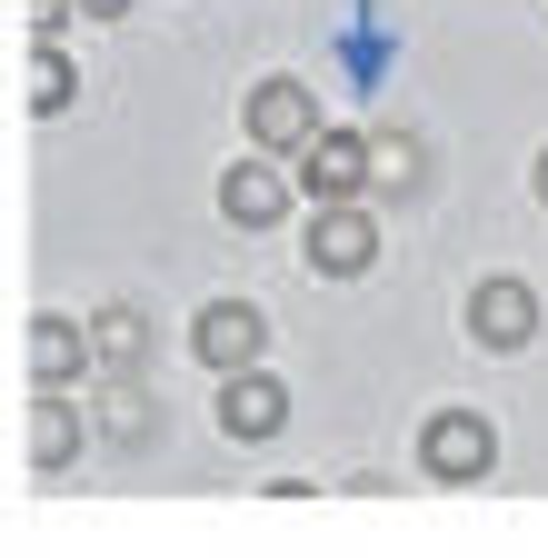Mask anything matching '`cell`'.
Segmentation results:
<instances>
[{
  "label": "cell",
  "instance_id": "7c38bea8",
  "mask_svg": "<svg viewBox=\"0 0 548 558\" xmlns=\"http://www.w3.org/2000/svg\"><path fill=\"white\" fill-rule=\"evenodd\" d=\"M71 459H81V409H71V389H40V409H31V469L60 478Z\"/></svg>",
  "mask_w": 548,
  "mask_h": 558
},
{
  "label": "cell",
  "instance_id": "8992f818",
  "mask_svg": "<svg viewBox=\"0 0 548 558\" xmlns=\"http://www.w3.org/2000/svg\"><path fill=\"white\" fill-rule=\"evenodd\" d=\"M319 130V100H309V81H259L249 90V140L269 160H300V140Z\"/></svg>",
  "mask_w": 548,
  "mask_h": 558
},
{
  "label": "cell",
  "instance_id": "2e32d148",
  "mask_svg": "<svg viewBox=\"0 0 548 558\" xmlns=\"http://www.w3.org/2000/svg\"><path fill=\"white\" fill-rule=\"evenodd\" d=\"M528 190H538V199H548V150H538V170H528Z\"/></svg>",
  "mask_w": 548,
  "mask_h": 558
},
{
  "label": "cell",
  "instance_id": "9a60e30c",
  "mask_svg": "<svg viewBox=\"0 0 548 558\" xmlns=\"http://www.w3.org/2000/svg\"><path fill=\"white\" fill-rule=\"evenodd\" d=\"M71 11H81V21H120V11H130V0H71Z\"/></svg>",
  "mask_w": 548,
  "mask_h": 558
},
{
  "label": "cell",
  "instance_id": "7a4b0ae2",
  "mask_svg": "<svg viewBox=\"0 0 548 558\" xmlns=\"http://www.w3.org/2000/svg\"><path fill=\"white\" fill-rule=\"evenodd\" d=\"M300 190L309 199H369V130H309L300 140Z\"/></svg>",
  "mask_w": 548,
  "mask_h": 558
},
{
  "label": "cell",
  "instance_id": "30bf717a",
  "mask_svg": "<svg viewBox=\"0 0 548 558\" xmlns=\"http://www.w3.org/2000/svg\"><path fill=\"white\" fill-rule=\"evenodd\" d=\"M369 190L419 199V190H429V140H419V130H369Z\"/></svg>",
  "mask_w": 548,
  "mask_h": 558
},
{
  "label": "cell",
  "instance_id": "52a82bcc",
  "mask_svg": "<svg viewBox=\"0 0 548 558\" xmlns=\"http://www.w3.org/2000/svg\"><path fill=\"white\" fill-rule=\"evenodd\" d=\"M190 349H199L210 369H249L259 349H269V319H259L249 300H210V310L190 319Z\"/></svg>",
  "mask_w": 548,
  "mask_h": 558
},
{
  "label": "cell",
  "instance_id": "6da1fadb",
  "mask_svg": "<svg viewBox=\"0 0 548 558\" xmlns=\"http://www.w3.org/2000/svg\"><path fill=\"white\" fill-rule=\"evenodd\" d=\"M419 469H429L439 488L489 478V469H499V418H478V409H439L429 429H419Z\"/></svg>",
  "mask_w": 548,
  "mask_h": 558
},
{
  "label": "cell",
  "instance_id": "ba28073f",
  "mask_svg": "<svg viewBox=\"0 0 548 558\" xmlns=\"http://www.w3.org/2000/svg\"><path fill=\"white\" fill-rule=\"evenodd\" d=\"M220 209H230L240 230H269V220L290 209V180L269 170V150H259V160H230V170H220Z\"/></svg>",
  "mask_w": 548,
  "mask_h": 558
},
{
  "label": "cell",
  "instance_id": "3957f363",
  "mask_svg": "<svg viewBox=\"0 0 548 558\" xmlns=\"http://www.w3.org/2000/svg\"><path fill=\"white\" fill-rule=\"evenodd\" d=\"M369 259H379V220H369L360 199H319L309 209V269L319 279H360Z\"/></svg>",
  "mask_w": 548,
  "mask_h": 558
},
{
  "label": "cell",
  "instance_id": "277c9868",
  "mask_svg": "<svg viewBox=\"0 0 548 558\" xmlns=\"http://www.w3.org/2000/svg\"><path fill=\"white\" fill-rule=\"evenodd\" d=\"M468 339L478 349H528L538 339V290H528V279H478V290H468Z\"/></svg>",
  "mask_w": 548,
  "mask_h": 558
},
{
  "label": "cell",
  "instance_id": "8fae6325",
  "mask_svg": "<svg viewBox=\"0 0 548 558\" xmlns=\"http://www.w3.org/2000/svg\"><path fill=\"white\" fill-rule=\"evenodd\" d=\"M90 360H100L110 379H141V360H150V319L130 310V300H110V310L90 319Z\"/></svg>",
  "mask_w": 548,
  "mask_h": 558
},
{
  "label": "cell",
  "instance_id": "4fadbf2b",
  "mask_svg": "<svg viewBox=\"0 0 548 558\" xmlns=\"http://www.w3.org/2000/svg\"><path fill=\"white\" fill-rule=\"evenodd\" d=\"M81 100V70H71V50H60V31H40V50H31V120H60Z\"/></svg>",
  "mask_w": 548,
  "mask_h": 558
},
{
  "label": "cell",
  "instance_id": "5b68a950",
  "mask_svg": "<svg viewBox=\"0 0 548 558\" xmlns=\"http://www.w3.org/2000/svg\"><path fill=\"white\" fill-rule=\"evenodd\" d=\"M220 429H230V439H280V429H290V389L269 379L259 360H249V369H220Z\"/></svg>",
  "mask_w": 548,
  "mask_h": 558
},
{
  "label": "cell",
  "instance_id": "9c48e42d",
  "mask_svg": "<svg viewBox=\"0 0 548 558\" xmlns=\"http://www.w3.org/2000/svg\"><path fill=\"white\" fill-rule=\"evenodd\" d=\"M81 369H90V329L60 319V310H40V319H31V379H40V389H71Z\"/></svg>",
  "mask_w": 548,
  "mask_h": 558
},
{
  "label": "cell",
  "instance_id": "5bb4252c",
  "mask_svg": "<svg viewBox=\"0 0 548 558\" xmlns=\"http://www.w3.org/2000/svg\"><path fill=\"white\" fill-rule=\"evenodd\" d=\"M100 429H110V449H150V429H160V418H150L141 379H120V389H110V418H100Z\"/></svg>",
  "mask_w": 548,
  "mask_h": 558
}]
</instances>
